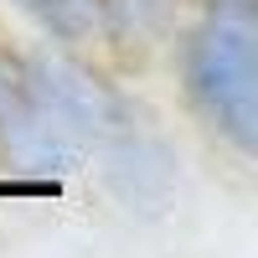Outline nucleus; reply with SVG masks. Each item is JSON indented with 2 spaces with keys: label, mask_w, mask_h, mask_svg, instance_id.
<instances>
[{
  "label": "nucleus",
  "mask_w": 258,
  "mask_h": 258,
  "mask_svg": "<svg viewBox=\"0 0 258 258\" xmlns=\"http://www.w3.org/2000/svg\"><path fill=\"white\" fill-rule=\"evenodd\" d=\"M21 57V73H26V83L36 88V98L52 109V119L68 129V135L88 150H103L119 129L135 124V114H129V98L114 88L103 73L83 68V62L68 52V47H31V52H16Z\"/></svg>",
  "instance_id": "obj_2"
},
{
  "label": "nucleus",
  "mask_w": 258,
  "mask_h": 258,
  "mask_svg": "<svg viewBox=\"0 0 258 258\" xmlns=\"http://www.w3.org/2000/svg\"><path fill=\"white\" fill-rule=\"evenodd\" d=\"M0 165L16 176H73L88 165V150L36 98L16 52H0Z\"/></svg>",
  "instance_id": "obj_3"
},
{
  "label": "nucleus",
  "mask_w": 258,
  "mask_h": 258,
  "mask_svg": "<svg viewBox=\"0 0 258 258\" xmlns=\"http://www.w3.org/2000/svg\"><path fill=\"white\" fill-rule=\"evenodd\" d=\"M253 6L207 0V11L181 36V88L197 119L227 150L248 160L258 140V57H253Z\"/></svg>",
  "instance_id": "obj_1"
},
{
  "label": "nucleus",
  "mask_w": 258,
  "mask_h": 258,
  "mask_svg": "<svg viewBox=\"0 0 258 258\" xmlns=\"http://www.w3.org/2000/svg\"><path fill=\"white\" fill-rule=\"evenodd\" d=\"M11 6L57 47H83L98 36V0H11Z\"/></svg>",
  "instance_id": "obj_4"
}]
</instances>
